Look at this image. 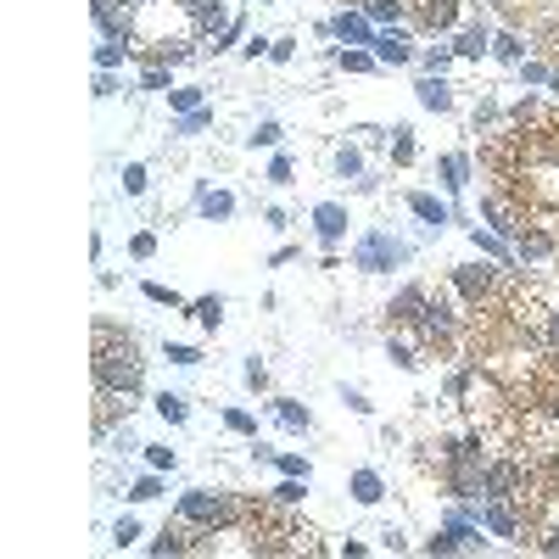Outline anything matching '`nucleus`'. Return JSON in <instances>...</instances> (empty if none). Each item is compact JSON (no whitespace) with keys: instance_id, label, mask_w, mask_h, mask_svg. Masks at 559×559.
<instances>
[{"instance_id":"obj_2","label":"nucleus","mask_w":559,"mask_h":559,"mask_svg":"<svg viewBox=\"0 0 559 559\" xmlns=\"http://www.w3.org/2000/svg\"><path fill=\"white\" fill-rule=\"evenodd\" d=\"M324 554L313 526H302L274 498L218 492L213 503H191L163 532V554Z\"/></svg>"},{"instance_id":"obj_3","label":"nucleus","mask_w":559,"mask_h":559,"mask_svg":"<svg viewBox=\"0 0 559 559\" xmlns=\"http://www.w3.org/2000/svg\"><path fill=\"white\" fill-rule=\"evenodd\" d=\"M140 342L123 336L118 324H96V386L107 392H134L140 386Z\"/></svg>"},{"instance_id":"obj_1","label":"nucleus","mask_w":559,"mask_h":559,"mask_svg":"<svg viewBox=\"0 0 559 559\" xmlns=\"http://www.w3.org/2000/svg\"><path fill=\"white\" fill-rule=\"evenodd\" d=\"M492 207L526 252L559 258V107H532L481 146Z\"/></svg>"}]
</instances>
